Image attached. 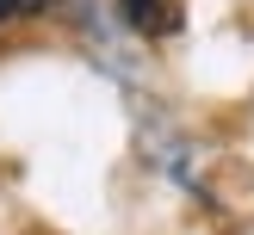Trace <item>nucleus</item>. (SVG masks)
I'll return each instance as SVG.
<instances>
[{
	"instance_id": "f257e3e1",
	"label": "nucleus",
	"mask_w": 254,
	"mask_h": 235,
	"mask_svg": "<svg viewBox=\"0 0 254 235\" xmlns=\"http://www.w3.org/2000/svg\"><path fill=\"white\" fill-rule=\"evenodd\" d=\"M118 6L136 31H161V0H118Z\"/></svg>"
},
{
	"instance_id": "f03ea898",
	"label": "nucleus",
	"mask_w": 254,
	"mask_h": 235,
	"mask_svg": "<svg viewBox=\"0 0 254 235\" xmlns=\"http://www.w3.org/2000/svg\"><path fill=\"white\" fill-rule=\"evenodd\" d=\"M31 0H0V19H12V12H25Z\"/></svg>"
}]
</instances>
